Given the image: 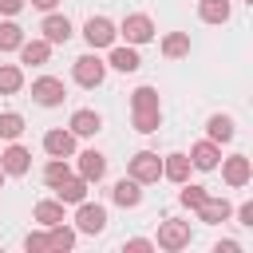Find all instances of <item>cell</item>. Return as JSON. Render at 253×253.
Listing matches in <instances>:
<instances>
[{
    "mask_svg": "<svg viewBox=\"0 0 253 253\" xmlns=\"http://www.w3.org/2000/svg\"><path fill=\"white\" fill-rule=\"evenodd\" d=\"M206 130H210L213 142H229V138H233V119H229V115H210Z\"/></svg>",
    "mask_w": 253,
    "mask_h": 253,
    "instance_id": "cb8c5ba5",
    "label": "cell"
},
{
    "mask_svg": "<svg viewBox=\"0 0 253 253\" xmlns=\"http://www.w3.org/2000/svg\"><path fill=\"white\" fill-rule=\"evenodd\" d=\"M162 178H170V182H186L190 178V154H166L162 158Z\"/></svg>",
    "mask_w": 253,
    "mask_h": 253,
    "instance_id": "d6986e66",
    "label": "cell"
},
{
    "mask_svg": "<svg viewBox=\"0 0 253 253\" xmlns=\"http://www.w3.org/2000/svg\"><path fill=\"white\" fill-rule=\"evenodd\" d=\"M130 107H134V111H162V107H158V91H154V87H138V91L130 95Z\"/></svg>",
    "mask_w": 253,
    "mask_h": 253,
    "instance_id": "f1b7e54d",
    "label": "cell"
},
{
    "mask_svg": "<svg viewBox=\"0 0 253 253\" xmlns=\"http://www.w3.org/2000/svg\"><path fill=\"white\" fill-rule=\"evenodd\" d=\"M154 245H158V249H170V253H174V249H186V245H190V221H174V217L162 221Z\"/></svg>",
    "mask_w": 253,
    "mask_h": 253,
    "instance_id": "7a4b0ae2",
    "label": "cell"
},
{
    "mask_svg": "<svg viewBox=\"0 0 253 253\" xmlns=\"http://www.w3.org/2000/svg\"><path fill=\"white\" fill-rule=\"evenodd\" d=\"M237 217H241V225H253V202H245V206L237 210Z\"/></svg>",
    "mask_w": 253,
    "mask_h": 253,
    "instance_id": "d590c367",
    "label": "cell"
},
{
    "mask_svg": "<svg viewBox=\"0 0 253 253\" xmlns=\"http://www.w3.org/2000/svg\"><path fill=\"white\" fill-rule=\"evenodd\" d=\"M115 36H119V32H115V24H111L107 16H91V20L83 24V40H87L91 47H111Z\"/></svg>",
    "mask_w": 253,
    "mask_h": 253,
    "instance_id": "5b68a950",
    "label": "cell"
},
{
    "mask_svg": "<svg viewBox=\"0 0 253 253\" xmlns=\"http://www.w3.org/2000/svg\"><path fill=\"white\" fill-rule=\"evenodd\" d=\"M221 178H225V186H245V182L253 178L249 158H245V154H229V158L221 162Z\"/></svg>",
    "mask_w": 253,
    "mask_h": 253,
    "instance_id": "ba28073f",
    "label": "cell"
},
{
    "mask_svg": "<svg viewBox=\"0 0 253 253\" xmlns=\"http://www.w3.org/2000/svg\"><path fill=\"white\" fill-rule=\"evenodd\" d=\"M87 186H91L87 178H79V174H67V178H63L59 186H51V190L59 194V202H71V206H79V202L87 198Z\"/></svg>",
    "mask_w": 253,
    "mask_h": 253,
    "instance_id": "7c38bea8",
    "label": "cell"
},
{
    "mask_svg": "<svg viewBox=\"0 0 253 253\" xmlns=\"http://www.w3.org/2000/svg\"><path fill=\"white\" fill-rule=\"evenodd\" d=\"M0 166H4V174H16V178H20V174H28V166H32V154H28L20 142H12V146L0 154Z\"/></svg>",
    "mask_w": 253,
    "mask_h": 253,
    "instance_id": "8fae6325",
    "label": "cell"
},
{
    "mask_svg": "<svg viewBox=\"0 0 253 253\" xmlns=\"http://www.w3.org/2000/svg\"><path fill=\"white\" fill-rule=\"evenodd\" d=\"M24 87V71L12 63H0V95H16Z\"/></svg>",
    "mask_w": 253,
    "mask_h": 253,
    "instance_id": "484cf974",
    "label": "cell"
},
{
    "mask_svg": "<svg viewBox=\"0 0 253 253\" xmlns=\"http://www.w3.org/2000/svg\"><path fill=\"white\" fill-rule=\"evenodd\" d=\"M107 63H111L115 71H123V75H130V71H138V67H142V59H138V51H134V47H115Z\"/></svg>",
    "mask_w": 253,
    "mask_h": 253,
    "instance_id": "ffe728a7",
    "label": "cell"
},
{
    "mask_svg": "<svg viewBox=\"0 0 253 253\" xmlns=\"http://www.w3.org/2000/svg\"><path fill=\"white\" fill-rule=\"evenodd\" d=\"M126 249H130V253H146V249H154V241H146V237H130Z\"/></svg>",
    "mask_w": 253,
    "mask_h": 253,
    "instance_id": "836d02e7",
    "label": "cell"
},
{
    "mask_svg": "<svg viewBox=\"0 0 253 253\" xmlns=\"http://www.w3.org/2000/svg\"><path fill=\"white\" fill-rule=\"evenodd\" d=\"M43 150L51 158H71L75 154V134L71 130H47L43 134Z\"/></svg>",
    "mask_w": 253,
    "mask_h": 253,
    "instance_id": "9c48e42d",
    "label": "cell"
},
{
    "mask_svg": "<svg viewBox=\"0 0 253 253\" xmlns=\"http://www.w3.org/2000/svg\"><path fill=\"white\" fill-rule=\"evenodd\" d=\"M111 198H115V206H123V210H134V206L142 202V190H138V182H134V178H123V182H115Z\"/></svg>",
    "mask_w": 253,
    "mask_h": 253,
    "instance_id": "e0dca14e",
    "label": "cell"
},
{
    "mask_svg": "<svg viewBox=\"0 0 253 253\" xmlns=\"http://www.w3.org/2000/svg\"><path fill=\"white\" fill-rule=\"evenodd\" d=\"M217 158H221V150H217L213 138H206V142H198V146L190 150V166H198V170H213Z\"/></svg>",
    "mask_w": 253,
    "mask_h": 253,
    "instance_id": "9a60e30c",
    "label": "cell"
},
{
    "mask_svg": "<svg viewBox=\"0 0 253 253\" xmlns=\"http://www.w3.org/2000/svg\"><path fill=\"white\" fill-rule=\"evenodd\" d=\"M32 99H36L40 107H59V103L67 99V91H63V79H55V75H43V79H36V83H32Z\"/></svg>",
    "mask_w": 253,
    "mask_h": 253,
    "instance_id": "3957f363",
    "label": "cell"
},
{
    "mask_svg": "<svg viewBox=\"0 0 253 253\" xmlns=\"http://www.w3.org/2000/svg\"><path fill=\"white\" fill-rule=\"evenodd\" d=\"M130 178H134L138 186L158 182V178H162V158H158L154 150H138V154L130 158Z\"/></svg>",
    "mask_w": 253,
    "mask_h": 253,
    "instance_id": "6da1fadb",
    "label": "cell"
},
{
    "mask_svg": "<svg viewBox=\"0 0 253 253\" xmlns=\"http://www.w3.org/2000/svg\"><path fill=\"white\" fill-rule=\"evenodd\" d=\"M103 130V119L95 115V111H75L71 115V134L75 138H91V134H99Z\"/></svg>",
    "mask_w": 253,
    "mask_h": 253,
    "instance_id": "5bb4252c",
    "label": "cell"
},
{
    "mask_svg": "<svg viewBox=\"0 0 253 253\" xmlns=\"http://www.w3.org/2000/svg\"><path fill=\"white\" fill-rule=\"evenodd\" d=\"M32 4H36V8H43V12H51V8L59 4V0H32Z\"/></svg>",
    "mask_w": 253,
    "mask_h": 253,
    "instance_id": "8d00e7d4",
    "label": "cell"
},
{
    "mask_svg": "<svg viewBox=\"0 0 253 253\" xmlns=\"http://www.w3.org/2000/svg\"><path fill=\"white\" fill-rule=\"evenodd\" d=\"M20 8H24V0H0V12H4V16H16Z\"/></svg>",
    "mask_w": 253,
    "mask_h": 253,
    "instance_id": "e575fe53",
    "label": "cell"
},
{
    "mask_svg": "<svg viewBox=\"0 0 253 253\" xmlns=\"http://www.w3.org/2000/svg\"><path fill=\"white\" fill-rule=\"evenodd\" d=\"M71 245H75V229H67L63 221L51 225V233H47V249H51V253H67Z\"/></svg>",
    "mask_w": 253,
    "mask_h": 253,
    "instance_id": "603a6c76",
    "label": "cell"
},
{
    "mask_svg": "<svg viewBox=\"0 0 253 253\" xmlns=\"http://www.w3.org/2000/svg\"><path fill=\"white\" fill-rule=\"evenodd\" d=\"M71 75H75V83H83V87H99L103 75H107V63L95 59V55H79L75 67H71Z\"/></svg>",
    "mask_w": 253,
    "mask_h": 253,
    "instance_id": "8992f818",
    "label": "cell"
},
{
    "mask_svg": "<svg viewBox=\"0 0 253 253\" xmlns=\"http://www.w3.org/2000/svg\"><path fill=\"white\" fill-rule=\"evenodd\" d=\"M0 186H4V166H0Z\"/></svg>",
    "mask_w": 253,
    "mask_h": 253,
    "instance_id": "74e56055",
    "label": "cell"
},
{
    "mask_svg": "<svg viewBox=\"0 0 253 253\" xmlns=\"http://www.w3.org/2000/svg\"><path fill=\"white\" fill-rule=\"evenodd\" d=\"M20 134H24V115H16V111H4V115H0V138L16 142Z\"/></svg>",
    "mask_w": 253,
    "mask_h": 253,
    "instance_id": "4316f807",
    "label": "cell"
},
{
    "mask_svg": "<svg viewBox=\"0 0 253 253\" xmlns=\"http://www.w3.org/2000/svg\"><path fill=\"white\" fill-rule=\"evenodd\" d=\"M16 51H20V59H24V63L43 67V63H47V55H51V43H47V40H24Z\"/></svg>",
    "mask_w": 253,
    "mask_h": 253,
    "instance_id": "4fadbf2b",
    "label": "cell"
},
{
    "mask_svg": "<svg viewBox=\"0 0 253 253\" xmlns=\"http://www.w3.org/2000/svg\"><path fill=\"white\" fill-rule=\"evenodd\" d=\"M198 16L206 24H225L229 20V0H198Z\"/></svg>",
    "mask_w": 253,
    "mask_h": 253,
    "instance_id": "44dd1931",
    "label": "cell"
},
{
    "mask_svg": "<svg viewBox=\"0 0 253 253\" xmlns=\"http://www.w3.org/2000/svg\"><path fill=\"white\" fill-rule=\"evenodd\" d=\"M40 32H43V40H47L51 47H55V43H67V40H71V20H67V16H55V12H51V16H47V20L40 24Z\"/></svg>",
    "mask_w": 253,
    "mask_h": 253,
    "instance_id": "30bf717a",
    "label": "cell"
},
{
    "mask_svg": "<svg viewBox=\"0 0 253 253\" xmlns=\"http://www.w3.org/2000/svg\"><path fill=\"white\" fill-rule=\"evenodd\" d=\"M162 55H166V59H182V55H190V36H186V32H170V36L162 40Z\"/></svg>",
    "mask_w": 253,
    "mask_h": 253,
    "instance_id": "7402d4cb",
    "label": "cell"
},
{
    "mask_svg": "<svg viewBox=\"0 0 253 253\" xmlns=\"http://www.w3.org/2000/svg\"><path fill=\"white\" fill-rule=\"evenodd\" d=\"M20 43H24V28H20V24H12V20H8V24H0V51H16Z\"/></svg>",
    "mask_w": 253,
    "mask_h": 253,
    "instance_id": "83f0119b",
    "label": "cell"
},
{
    "mask_svg": "<svg viewBox=\"0 0 253 253\" xmlns=\"http://www.w3.org/2000/svg\"><path fill=\"white\" fill-rule=\"evenodd\" d=\"M198 213H202L206 225H217V221H225V217L233 213V206H229L225 198H210V194H206V202L198 206Z\"/></svg>",
    "mask_w": 253,
    "mask_h": 253,
    "instance_id": "ac0fdd59",
    "label": "cell"
},
{
    "mask_svg": "<svg viewBox=\"0 0 253 253\" xmlns=\"http://www.w3.org/2000/svg\"><path fill=\"white\" fill-rule=\"evenodd\" d=\"M67 174H71V170H67V162H63V158H51V162L43 166V182H47V186H59Z\"/></svg>",
    "mask_w": 253,
    "mask_h": 253,
    "instance_id": "4dcf8cb0",
    "label": "cell"
},
{
    "mask_svg": "<svg viewBox=\"0 0 253 253\" xmlns=\"http://www.w3.org/2000/svg\"><path fill=\"white\" fill-rule=\"evenodd\" d=\"M178 202H182L186 210H198V206L206 202V190H202V186H186V182H182V194H178Z\"/></svg>",
    "mask_w": 253,
    "mask_h": 253,
    "instance_id": "1f68e13d",
    "label": "cell"
},
{
    "mask_svg": "<svg viewBox=\"0 0 253 253\" xmlns=\"http://www.w3.org/2000/svg\"><path fill=\"white\" fill-rule=\"evenodd\" d=\"M245 4H253V0H245Z\"/></svg>",
    "mask_w": 253,
    "mask_h": 253,
    "instance_id": "f35d334b",
    "label": "cell"
},
{
    "mask_svg": "<svg viewBox=\"0 0 253 253\" xmlns=\"http://www.w3.org/2000/svg\"><path fill=\"white\" fill-rule=\"evenodd\" d=\"M162 126V111H134V130L138 134H154Z\"/></svg>",
    "mask_w": 253,
    "mask_h": 253,
    "instance_id": "f546056e",
    "label": "cell"
},
{
    "mask_svg": "<svg viewBox=\"0 0 253 253\" xmlns=\"http://www.w3.org/2000/svg\"><path fill=\"white\" fill-rule=\"evenodd\" d=\"M103 174H107V158H103L99 150H83V154H79V178L99 182Z\"/></svg>",
    "mask_w": 253,
    "mask_h": 253,
    "instance_id": "2e32d148",
    "label": "cell"
},
{
    "mask_svg": "<svg viewBox=\"0 0 253 253\" xmlns=\"http://www.w3.org/2000/svg\"><path fill=\"white\" fill-rule=\"evenodd\" d=\"M75 225H79V233H103V229H107V210L95 206V202H79Z\"/></svg>",
    "mask_w": 253,
    "mask_h": 253,
    "instance_id": "52a82bcc",
    "label": "cell"
},
{
    "mask_svg": "<svg viewBox=\"0 0 253 253\" xmlns=\"http://www.w3.org/2000/svg\"><path fill=\"white\" fill-rule=\"evenodd\" d=\"M24 249H28V253H43V249H47V233H28V237H24Z\"/></svg>",
    "mask_w": 253,
    "mask_h": 253,
    "instance_id": "d6a6232c",
    "label": "cell"
},
{
    "mask_svg": "<svg viewBox=\"0 0 253 253\" xmlns=\"http://www.w3.org/2000/svg\"><path fill=\"white\" fill-rule=\"evenodd\" d=\"M36 221L40 225H59L63 221V202H36Z\"/></svg>",
    "mask_w": 253,
    "mask_h": 253,
    "instance_id": "d4e9b609",
    "label": "cell"
},
{
    "mask_svg": "<svg viewBox=\"0 0 253 253\" xmlns=\"http://www.w3.org/2000/svg\"><path fill=\"white\" fill-rule=\"evenodd\" d=\"M119 32L126 36V43H150V40H154V20L142 16V12H134V16H126V20L119 24Z\"/></svg>",
    "mask_w": 253,
    "mask_h": 253,
    "instance_id": "277c9868",
    "label": "cell"
}]
</instances>
